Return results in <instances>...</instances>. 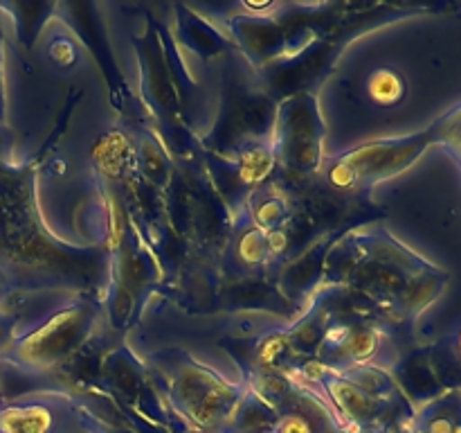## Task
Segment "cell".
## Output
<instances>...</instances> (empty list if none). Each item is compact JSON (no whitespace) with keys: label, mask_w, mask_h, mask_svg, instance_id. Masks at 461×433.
Listing matches in <instances>:
<instances>
[{"label":"cell","mask_w":461,"mask_h":433,"mask_svg":"<svg viewBox=\"0 0 461 433\" xmlns=\"http://www.w3.org/2000/svg\"><path fill=\"white\" fill-rule=\"evenodd\" d=\"M450 273L385 228L354 230L327 255L322 291L354 296L387 327H412L446 291Z\"/></svg>","instance_id":"1"},{"label":"cell","mask_w":461,"mask_h":433,"mask_svg":"<svg viewBox=\"0 0 461 433\" xmlns=\"http://www.w3.org/2000/svg\"><path fill=\"white\" fill-rule=\"evenodd\" d=\"M282 377L302 392L313 395L333 418H338L340 427L349 431L381 424L387 418L405 424L414 413L390 370H333L315 361H304L288 368Z\"/></svg>","instance_id":"2"},{"label":"cell","mask_w":461,"mask_h":433,"mask_svg":"<svg viewBox=\"0 0 461 433\" xmlns=\"http://www.w3.org/2000/svg\"><path fill=\"white\" fill-rule=\"evenodd\" d=\"M435 143V131H421L394 138H378L349 149L331 161L322 162L329 185L340 192H367L374 185L403 174Z\"/></svg>","instance_id":"3"},{"label":"cell","mask_w":461,"mask_h":433,"mask_svg":"<svg viewBox=\"0 0 461 433\" xmlns=\"http://www.w3.org/2000/svg\"><path fill=\"white\" fill-rule=\"evenodd\" d=\"M97 320V302L86 296L72 298L52 314L43 316L23 336L14 338L9 347L12 359L30 373L59 368L88 341Z\"/></svg>","instance_id":"4"},{"label":"cell","mask_w":461,"mask_h":433,"mask_svg":"<svg viewBox=\"0 0 461 433\" xmlns=\"http://www.w3.org/2000/svg\"><path fill=\"white\" fill-rule=\"evenodd\" d=\"M309 361L333 370L383 368L392 373L399 364V352L392 329L374 316L324 314L322 332Z\"/></svg>","instance_id":"5"},{"label":"cell","mask_w":461,"mask_h":433,"mask_svg":"<svg viewBox=\"0 0 461 433\" xmlns=\"http://www.w3.org/2000/svg\"><path fill=\"white\" fill-rule=\"evenodd\" d=\"M165 379L176 409L205 427H214L237 415L248 395L246 382H230L219 370L185 352H178L167 365Z\"/></svg>","instance_id":"6"},{"label":"cell","mask_w":461,"mask_h":433,"mask_svg":"<svg viewBox=\"0 0 461 433\" xmlns=\"http://www.w3.org/2000/svg\"><path fill=\"white\" fill-rule=\"evenodd\" d=\"M277 165L291 174H313L322 170L324 126L313 95H295L279 106L270 134Z\"/></svg>","instance_id":"7"},{"label":"cell","mask_w":461,"mask_h":433,"mask_svg":"<svg viewBox=\"0 0 461 433\" xmlns=\"http://www.w3.org/2000/svg\"><path fill=\"white\" fill-rule=\"evenodd\" d=\"M70 409L66 395H34L25 401L12 404L0 415V428L5 433H52L57 419Z\"/></svg>","instance_id":"8"},{"label":"cell","mask_w":461,"mask_h":433,"mask_svg":"<svg viewBox=\"0 0 461 433\" xmlns=\"http://www.w3.org/2000/svg\"><path fill=\"white\" fill-rule=\"evenodd\" d=\"M405 428L408 433H461V386L423 401Z\"/></svg>","instance_id":"9"},{"label":"cell","mask_w":461,"mask_h":433,"mask_svg":"<svg viewBox=\"0 0 461 433\" xmlns=\"http://www.w3.org/2000/svg\"><path fill=\"white\" fill-rule=\"evenodd\" d=\"M239 216L264 233H277V230H284L288 219V201L279 188L261 185L255 192L248 194Z\"/></svg>","instance_id":"10"},{"label":"cell","mask_w":461,"mask_h":433,"mask_svg":"<svg viewBox=\"0 0 461 433\" xmlns=\"http://www.w3.org/2000/svg\"><path fill=\"white\" fill-rule=\"evenodd\" d=\"M93 161L99 176H102L106 183L122 180L129 174L131 167L135 165L133 143H131L122 131H108V134L102 135L99 143L95 144Z\"/></svg>","instance_id":"11"},{"label":"cell","mask_w":461,"mask_h":433,"mask_svg":"<svg viewBox=\"0 0 461 433\" xmlns=\"http://www.w3.org/2000/svg\"><path fill=\"white\" fill-rule=\"evenodd\" d=\"M232 253L239 264L246 266V269H264L275 260L273 251H270L268 233L255 228L241 216L234 219Z\"/></svg>","instance_id":"12"},{"label":"cell","mask_w":461,"mask_h":433,"mask_svg":"<svg viewBox=\"0 0 461 433\" xmlns=\"http://www.w3.org/2000/svg\"><path fill=\"white\" fill-rule=\"evenodd\" d=\"M365 90H367V97L376 106L390 108L403 102L405 95H408V81L394 68L381 66L369 72L367 81H365Z\"/></svg>","instance_id":"13"},{"label":"cell","mask_w":461,"mask_h":433,"mask_svg":"<svg viewBox=\"0 0 461 433\" xmlns=\"http://www.w3.org/2000/svg\"><path fill=\"white\" fill-rule=\"evenodd\" d=\"M430 126L435 131V143L439 147H444L448 153L457 149L461 144V102L455 104L441 117H437Z\"/></svg>","instance_id":"14"},{"label":"cell","mask_w":461,"mask_h":433,"mask_svg":"<svg viewBox=\"0 0 461 433\" xmlns=\"http://www.w3.org/2000/svg\"><path fill=\"white\" fill-rule=\"evenodd\" d=\"M77 54L79 52H77L75 43H72L70 39H66V36H59L52 43V48H50V57L54 59V63H57L59 68L72 66V63L77 61Z\"/></svg>","instance_id":"15"},{"label":"cell","mask_w":461,"mask_h":433,"mask_svg":"<svg viewBox=\"0 0 461 433\" xmlns=\"http://www.w3.org/2000/svg\"><path fill=\"white\" fill-rule=\"evenodd\" d=\"M14 338H16V320L12 316L0 314V352L12 347Z\"/></svg>","instance_id":"16"},{"label":"cell","mask_w":461,"mask_h":433,"mask_svg":"<svg viewBox=\"0 0 461 433\" xmlns=\"http://www.w3.org/2000/svg\"><path fill=\"white\" fill-rule=\"evenodd\" d=\"M453 350L455 355H457V359H461V327L457 329V334H455L453 338Z\"/></svg>","instance_id":"17"},{"label":"cell","mask_w":461,"mask_h":433,"mask_svg":"<svg viewBox=\"0 0 461 433\" xmlns=\"http://www.w3.org/2000/svg\"><path fill=\"white\" fill-rule=\"evenodd\" d=\"M3 106H5V102H3V68H0V120H3Z\"/></svg>","instance_id":"18"},{"label":"cell","mask_w":461,"mask_h":433,"mask_svg":"<svg viewBox=\"0 0 461 433\" xmlns=\"http://www.w3.org/2000/svg\"><path fill=\"white\" fill-rule=\"evenodd\" d=\"M450 156L455 158V162H457V165H459V170H461V144H459L457 149H453V152H450Z\"/></svg>","instance_id":"19"},{"label":"cell","mask_w":461,"mask_h":433,"mask_svg":"<svg viewBox=\"0 0 461 433\" xmlns=\"http://www.w3.org/2000/svg\"><path fill=\"white\" fill-rule=\"evenodd\" d=\"M0 287H3V278H0Z\"/></svg>","instance_id":"20"},{"label":"cell","mask_w":461,"mask_h":433,"mask_svg":"<svg viewBox=\"0 0 461 433\" xmlns=\"http://www.w3.org/2000/svg\"><path fill=\"white\" fill-rule=\"evenodd\" d=\"M268 433H273V428H270V431H268Z\"/></svg>","instance_id":"21"}]
</instances>
